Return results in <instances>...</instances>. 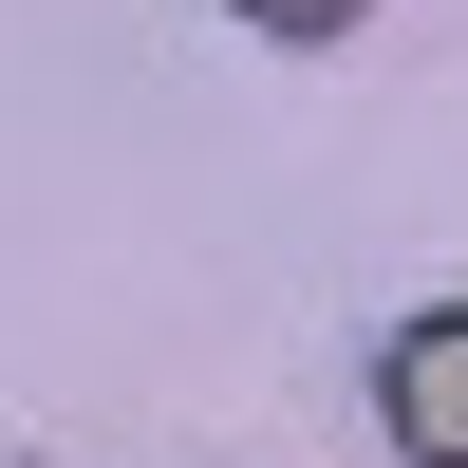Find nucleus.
Masks as SVG:
<instances>
[{
	"label": "nucleus",
	"mask_w": 468,
	"mask_h": 468,
	"mask_svg": "<svg viewBox=\"0 0 468 468\" xmlns=\"http://www.w3.org/2000/svg\"><path fill=\"white\" fill-rule=\"evenodd\" d=\"M375 431H394V468H468V300H412L375 337Z\"/></svg>",
	"instance_id": "nucleus-1"
},
{
	"label": "nucleus",
	"mask_w": 468,
	"mask_h": 468,
	"mask_svg": "<svg viewBox=\"0 0 468 468\" xmlns=\"http://www.w3.org/2000/svg\"><path fill=\"white\" fill-rule=\"evenodd\" d=\"M244 19H262V37H300V57H319V37H356L375 0H244Z\"/></svg>",
	"instance_id": "nucleus-2"
}]
</instances>
